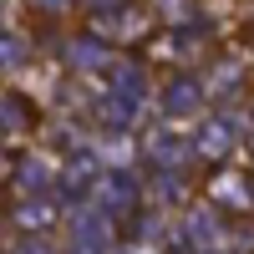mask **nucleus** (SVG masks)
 Listing matches in <instances>:
<instances>
[]
</instances>
